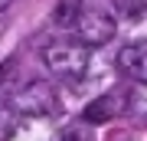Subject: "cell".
I'll return each instance as SVG.
<instances>
[{
	"instance_id": "5",
	"label": "cell",
	"mask_w": 147,
	"mask_h": 141,
	"mask_svg": "<svg viewBox=\"0 0 147 141\" xmlns=\"http://www.w3.org/2000/svg\"><path fill=\"white\" fill-rule=\"evenodd\" d=\"M115 63H118V69H121L127 79H134V82H147V40L127 43V46L118 52Z\"/></svg>"
},
{
	"instance_id": "7",
	"label": "cell",
	"mask_w": 147,
	"mask_h": 141,
	"mask_svg": "<svg viewBox=\"0 0 147 141\" xmlns=\"http://www.w3.org/2000/svg\"><path fill=\"white\" fill-rule=\"evenodd\" d=\"M53 141H92L88 121H82V125H69V128H62V131H56Z\"/></svg>"
},
{
	"instance_id": "8",
	"label": "cell",
	"mask_w": 147,
	"mask_h": 141,
	"mask_svg": "<svg viewBox=\"0 0 147 141\" xmlns=\"http://www.w3.org/2000/svg\"><path fill=\"white\" fill-rule=\"evenodd\" d=\"M16 135V118L10 115V108H0V141H10Z\"/></svg>"
},
{
	"instance_id": "1",
	"label": "cell",
	"mask_w": 147,
	"mask_h": 141,
	"mask_svg": "<svg viewBox=\"0 0 147 141\" xmlns=\"http://www.w3.org/2000/svg\"><path fill=\"white\" fill-rule=\"evenodd\" d=\"M42 63L62 82H82L88 72V46L82 40H53L42 49Z\"/></svg>"
},
{
	"instance_id": "9",
	"label": "cell",
	"mask_w": 147,
	"mask_h": 141,
	"mask_svg": "<svg viewBox=\"0 0 147 141\" xmlns=\"http://www.w3.org/2000/svg\"><path fill=\"white\" fill-rule=\"evenodd\" d=\"M10 3H13V0H0V13H3V10H7Z\"/></svg>"
},
{
	"instance_id": "3",
	"label": "cell",
	"mask_w": 147,
	"mask_h": 141,
	"mask_svg": "<svg viewBox=\"0 0 147 141\" xmlns=\"http://www.w3.org/2000/svg\"><path fill=\"white\" fill-rule=\"evenodd\" d=\"M115 20H111L108 13L95 10V13H82L79 20V40L85 43V46H105V43H111V36H115Z\"/></svg>"
},
{
	"instance_id": "4",
	"label": "cell",
	"mask_w": 147,
	"mask_h": 141,
	"mask_svg": "<svg viewBox=\"0 0 147 141\" xmlns=\"http://www.w3.org/2000/svg\"><path fill=\"white\" fill-rule=\"evenodd\" d=\"M124 108H127V95L124 92H105L95 102L85 105L82 121H88V125H105V121H111L115 115H121Z\"/></svg>"
},
{
	"instance_id": "10",
	"label": "cell",
	"mask_w": 147,
	"mask_h": 141,
	"mask_svg": "<svg viewBox=\"0 0 147 141\" xmlns=\"http://www.w3.org/2000/svg\"><path fill=\"white\" fill-rule=\"evenodd\" d=\"M3 72H7V66H3V63H0V79H3Z\"/></svg>"
},
{
	"instance_id": "2",
	"label": "cell",
	"mask_w": 147,
	"mask_h": 141,
	"mask_svg": "<svg viewBox=\"0 0 147 141\" xmlns=\"http://www.w3.org/2000/svg\"><path fill=\"white\" fill-rule=\"evenodd\" d=\"M13 105H16V112L33 115V118H53V115H59V95L53 92V85H46V82L26 85V89L13 99Z\"/></svg>"
},
{
	"instance_id": "6",
	"label": "cell",
	"mask_w": 147,
	"mask_h": 141,
	"mask_svg": "<svg viewBox=\"0 0 147 141\" xmlns=\"http://www.w3.org/2000/svg\"><path fill=\"white\" fill-rule=\"evenodd\" d=\"M79 20H82V0H59L56 3V13H53L56 26H75Z\"/></svg>"
}]
</instances>
